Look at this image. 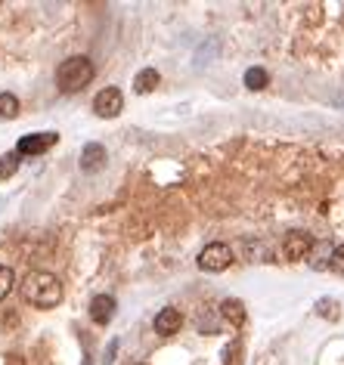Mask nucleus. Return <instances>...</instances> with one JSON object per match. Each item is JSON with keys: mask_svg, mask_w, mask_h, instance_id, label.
I'll return each mask as SVG.
<instances>
[{"mask_svg": "<svg viewBox=\"0 0 344 365\" xmlns=\"http://www.w3.org/2000/svg\"><path fill=\"white\" fill-rule=\"evenodd\" d=\"M22 297H25V304L38 306V310H53L62 300V282L53 273L31 269V273L22 278Z\"/></svg>", "mask_w": 344, "mask_h": 365, "instance_id": "1", "label": "nucleus"}, {"mask_svg": "<svg viewBox=\"0 0 344 365\" xmlns=\"http://www.w3.org/2000/svg\"><path fill=\"white\" fill-rule=\"evenodd\" d=\"M93 75H96V68L87 56H69L56 68V87L62 93H81L93 81Z\"/></svg>", "mask_w": 344, "mask_h": 365, "instance_id": "2", "label": "nucleus"}, {"mask_svg": "<svg viewBox=\"0 0 344 365\" xmlns=\"http://www.w3.org/2000/svg\"><path fill=\"white\" fill-rule=\"evenodd\" d=\"M229 263H233V251L224 241H211L199 251V269H205V273H224Z\"/></svg>", "mask_w": 344, "mask_h": 365, "instance_id": "3", "label": "nucleus"}, {"mask_svg": "<svg viewBox=\"0 0 344 365\" xmlns=\"http://www.w3.org/2000/svg\"><path fill=\"white\" fill-rule=\"evenodd\" d=\"M310 251H313V235L310 232H304V229H292V232H285V239H282L285 260L298 263V260H304Z\"/></svg>", "mask_w": 344, "mask_h": 365, "instance_id": "4", "label": "nucleus"}, {"mask_svg": "<svg viewBox=\"0 0 344 365\" xmlns=\"http://www.w3.org/2000/svg\"><path fill=\"white\" fill-rule=\"evenodd\" d=\"M56 140H59V133H53V131L28 133V137H22L16 142V152H19V158H34V155H44L47 149H53Z\"/></svg>", "mask_w": 344, "mask_h": 365, "instance_id": "5", "label": "nucleus"}, {"mask_svg": "<svg viewBox=\"0 0 344 365\" xmlns=\"http://www.w3.org/2000/svg\"><path fill=\"white\" fill-rule=\"evenodd\" d=\"M121 109H124V96H121L118 87H106L93 96V112L99 118H118Z\"/></svg>", "mask_w": 344, "mask_h": 365, "instance_id": "6", "label": "nucleus"}, {"mask_svg": "<svg viewBox=\"0 0 344 365\" xmlns=\"http://www.w3.org/2000/svg\"><path fill=\"white\" fill-rule=\"evenodd\" d=\"M180 325H183V316H180V310H177V306H164L159 316H155V332L164 334V338L177 334V332H180Z\"/></svg>", "mask_w": 344, "mask_h": 365, "instance_id": "7", "label": "nucleus"}, {"mask_svg": "<svg viewBox=\"0 0 344 365\" xmlns=\"http://www.w3.org/2000/svg\"><path fill=\"white\" fill-rule=\"evenodd\" d=\"M115 316V297L112 295H96L90 300V319L96 325H109Z\"/></svg>", "mask_w": 344, "mask_h": 365, "instance_id": "8", "label": "nucleus"}, {"mask_svg": "<svg viewBox=\"0 0 344 365\" xmlns=\"http://www.w3.org/2000/svg\"><path fill=\"white\" fill-rule=\"evenodd\" d=\"M103 164H106V149L99 146V142H87V146L81 149V170H87V174H96Z\"/></svg>", "mask_w": 344, "mask_h": 365, "instance_id": "9", "label": "nucleus"}, {"mask_svg": "<svg viewBox=\"0 0 344 365\" xmlns=\"http://www.w3.org/2000/svg\"><path fill=\"white\" fill-rule=\"evenodd\" d=\"M220 316H224L233 328H242V325H245V316H248V313H245V304H242V300L227 297L224 304H220Z\"/></svg>", "mask_w": 344, "mask_h": 365, "instance_id": "10", "label": "nucleus"}, {"mask_svg": "<svg viewBox=\"0 0 344 365\" xmlns=\"http://www.w3.org/2000/svg\"><path fill=\"white\" fill-rule=\"evenodd\" d=\"M159 81H162V75L155 68H143V71H137V77H134V90L137 93H152L155 87H159Z\"/></svg>", "mask_w": 344, "mask_h": 365, "instance_id": "11", "label": "nucleus"}, {"mask_svg": "<svg viewBox=\"0 0 344 365\" xmlns=\"http://www.w3.org/2000/svg\"><path fill=\"white\" fill-rule=\"evenodd\" d=\"M19 96L16 93H0V121H13L19 118Z\"/></svg>", "mask_w": 344, "mask_h": 365, "instance_id": "12", "label": "nucleus"}, {"mask_svg": "<svg viewBox=\"0 0 344 365\" xmlns=\"http://www.w3.org/2000/svg\"><path fill=\"white\" fill-rule=\"evenodd\" d=\"M267 84H270V75H267V71H264L261 66H255V68L245 71V87H248V90H264Z\"/></svg>", "mask_w": 344, "mask_h": 365, "instance_id": "13", "label": "nucleus"}, {"mask_svg": "<svg viewBox=\"0 0 344 365\" xmlns=\"http://www.w3.org/2000/svg\"><path fill=\"white\" fill-rule=\"evenodd\" d=\"M19 161H22L19 158V152H3L0 155V180H10V177L19 170Z\"/></svg>", "mask_w": 344, "mask_h": 365, "instance_id": "14", "label": "nucleus"}, {"mask_svg": "<svg viewBox=\"0 0 344 365\" xmlns=\"http://www.w3.org/2000/svg\"><path fill=\"white\" fill-rule=\"evenodd\" d=\"M317 316L329 319V322H335V319L341 316V310H338V300H332V297H320V300H317Z\"/></svg>", "mask_w": 344, "mask_h": 365, "instance_id": "15", "label": "nucleus"}, {"mask_svg": "<svg viewBox=\"0 0 344 365\" xmlns=\"http://www.w3.org/2000/svg\"><path fill=\"white\" fill-rule=\"evenodd\" d=\"M13 285H16V273H13L10 267H0V300L10 297Z\"/></svg>", "mask_w": 344, "mask_h": 365, "instance_id": "16", "label": "nucleus"}, {"mask_svg": "<svg viewBox=\"0 0 344 365\" xmlns=\"http://www.w3.org/2000/svg\"><path fill=\"white\" fill-rule=\"evenodd\" d=\"M239 359H242V343L233 341V343H229V347L224 350V365H239Z\"/></svg>", "mask_w": 344, "mask_h": 365, "instance_id": "17", "label": "nucleus"}, {"mask_svg": "<svg viewBox=\"0 0 344 365\" xmlns=\"http://www.w3.org/2000/svg\"><path fill=\"white\" fill-rule=\"evenodd\" d=\"M329 267H332L338 276H344V241L332 248V263H329Z\"/></svg>", "mask_w": 344, "mask_h": 365, "instance_id": "18", "label": "nucleus"}, {"mask_svg": "<svg viewBox=\"0 0 344 365\" xmlns=\"http://www.w3.org/2000/svg\"><path fill=\"white\" fill-rule=\"evenodd\" d=\"M16 322H19V316H16V313H0V328H6V325H16Z\"/></svg>", "mask_w": 344, "mask_h": 365, "instance_id": "19", "label": "nucleus"}, {"mask_svg": "<svg viewBox=\"0 0 344 365\" xmlns=\"http://www.w3.org/2000/svg\"><path fill=\"white\" fill-rule=\"evenodd\" d=\"M115 353H118V341H112V343H109V350H106L103 362H106V365H112V362H115Z\"/></svg>", "mask_w": 344, "mask_h": 365, "instance_id": "20", "label": "nucleus"}, {"mask_svg": "<svg viewBox=\"0 0 344 365\" xmlns=\"http://www.w3.org/2000/svg\"><path fill=\"white\" fill-rule=\"evenodd\" d=\"M137 365H146V362H137Z\"/></svg>", "mask_w": 344, "mask_h": 365, "instance_id": "21", "label": "nucleus"}]
</instances>
